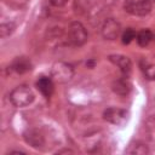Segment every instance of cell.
<instances>
[{"label":"cell","mask_w":155,"mask_h":155,"mask_svg":"<svg viewBox=\"0 0 155 155\" xmlns=\"http://www.w3.org/2000/svg\"><path fill=\"white\" fill-rule=\"evenodd\" d=\"M10 101L15 107L23 108V107L29 105L34 101V93L30 90V87L25 85H19L11 91Z\"/></svg>","instance_id":"1"},{"label":"cell","mask_w":155,"mask_h":155,"mask_svg":"<svg viewBox=\"0 0 155 155\" xmlns=\"http://www.w3.org/2000/svg\"><path fill=\"white\" fill-rule=\"evenodd\" d=\"M68 38L71 45L74 46H82L88 38L87 30L80 22H71L68 29Z\"/></svg>","instance_id":"2"},{"label":"cell","mask_w":155,"mask_h":155,"mask_svg":"<svg viewBox=\"0 0 155 155\" xmlns=\"http://www.w3.org/2000/svg\"><path fill=\"white\" fill-rule=\"evenodd\" d=\"M151 7L150 0H126L124 4L125 11L133 16H145L151 11Z\"/></svg>","instance_id":"3"},{"label":"cell","mask_w":155,"mask_h":155,"mask_svg":"<svg viewBox=\"0 0 155 155\" xmlns=\"http://www.w3.org/2000/svg\"><path fill=\"white\" fill-rule=\"evenodd\" d=\"M74 70L71 68V65H69L68 63H63V62H58L53 65L51 75L52 79L57 82H67L73 78Z\"/></svg>","instance_id":"4"},{"label":"cell","mask_w":155,"mask_h":155,"mask_svg":"<svg viewBox=\"0 0 155 155\" xmlns=\"http://www.w3.org/2000/svg\"><path fill=\"white\" fill-rule=\"evenodd\" d=\"M121 33V25L114 18L107 19L102 25V35L107 40H114L116 39Z\"/></svg>","instance_id":"5"},{"label":"cell","mask_w":155,"mask_h":155,"mask_svg":"<svg viewBox=\"0 0 155 155\" xmlns=\"http://www.w3.org/2000/svg\"><path fill=\"white\" fill-rule=\"evenodd\" d=\"M103 117L104 120H107L108 122L110 124H114V125H121L126 121L127 119V114L124 109H120V108H108L107 110H104L103 113Z\"/></svg>","instance_id":"6"},{"label":"cell","mask_w":155,"mask_h":155,"mask_svg":"<svg viewBox=\"0 0 155 155\" xmlns=\"http://www.w3.org/2000/svg\"><path fill=\"white\" fill-rule=\"evenodd\" d=\"M109 61L113 64H115L122 73H126V74L130 73L132 64H131V61L128 57L122 56V54H111V56H109Z\"/></svg>","instance_id":"7"},{"label":"cell","mask_w":155,"mask_h":155,"mask_svg":"<svg viewBox=\"0 0 155 155\" xmlns=\"http://www.w3.org/2000/svg\"><path fill=\"white\" fill-rule=\"evenodd\" d=\"M36 87L38 90L41 92V94H44L45 97H51V94L53 93V81L51 78H46L42 76L36 82Z\"/></svg>","instance_id":"8"},{"label":"cell","mask_w":155,"mask_h":155,"mask_svg":"<svg viewBox=\"0 0 155 155\" xmlns=\"http://www.w3.org/2000/svg\"><path fill=\"white\" fill-rule=\"evenodd\" d=\"M12 70H15L16 73L18 74H22V73H27L31 69V63L28 58L25 57H18L16 58L13 62H12V65H11Z\"/></svg>","instance_id":"9"},{"label":"cell","mask_w":155,"mask_h":155,"mask_svg":"<svg viewBox=\"0 0 155 155\" xmlns=\"http://www.w3.org/2000/svg\"><path fill=\"white\" fill-rule=\"evenodd\" d=\"M131 90V85L125 79H119L113 82V91L119 96H127Z\"/></svg>","instance_id":"10"},{"label":"cell","mask_w":155,"mask_h":155,"mask_svg":"<svg viewBox=\"0 0 155 155\" xmlns=\"http://www.w3.org/2000/svg\"><path fill=\"white\" fill-rule=\"evenodd\" d=\"M24 138L27 140V143H29L31 147L34 148H39L44 144V138L38 132V131H34V130H30L28 131L25 134H24Z\"/></svg>","instance_id":"11"},{"label":"cell","mask_w":155,"mask_h":155,"mask_svg":"<svg viewBox=\"0 0 155 155\" xmlns=\"http://www.w3.org/2000/svg\"><path fill=\"white\" fill-rule=\"evenodd\" d=\"M151 39H153V34L148 29H144V30H142V31H139L137 34V42L140 46H143V47L147 46V45H149V42L151 41Z\"/></svg>","instance_id":"12"},{"label":"cell","mask_w":155,"mask_h":155,"mask_svg":"<svg viewBox=\"0 0 155 155\" xmlns=\"http://www.w3.org/2000/svg\"><path fill=\"white\" fill-rule=\"evenodd\" d=\"M126 153L128 154H138V155H143V154H147L149 153L148 150V147L142 144V143H136V144H132L128 147V149L126 150Z\"/></svg>","instance_id":"13"},{"label":"cell","mask_w":155,"mask_h":155,"mask_svg":"<svg viewBox=\"0 0 155 155\" xmlns=\"http://www.w3.org/2000/svg\"><path fill=\"white\" fill-rule=\"evenodd\" d=\"M136 36H137V35H136V31H134L132 28H127V29L124 31V34H122V42H124V44H130Z\"/></svg>","instance_id":"14"},{"label":"cell","mask_w":155,"mask_h":155,"mask_svg":"<svg viewBox=\"0 0 155 155\" xmlns=\"http://www.w3.org/2000/svg\"><path fill=\"white\" fill-rule=\"evenodd\" d=\"M143 70H144V75H145L147 79H149V80H155V63L147 64Z\"/></svg>","instance_id":"15"},{"label":"cell","mask_w":155,"mask_h":155,"mask_svg":"<svg viewBox=\"0 0 155 155\" xmlns=\"http://www.w3.org/2000/svg\"><path fill=\"white\" fill-rule=\"evenodd\" d=\"M12 31H13V24H12V23H7V24L2 23V24H1V27H0V35H1L2 38L10 35Z\"/></svg>","instance_id":"16"},{"label":"cell","mask_w":155,"mask_h":155,"mask_svg":"<svg viewBox=\"0 0 155 155\" xmlns=\"http://www.w3.org/2000/svg\"><path fill=\"white\" fill-rule=\"evenodd\" d=\"M50 2L56 7H62L68 2V0H50Z\"/></svg>","instance_id":"17"}]
</instances>
